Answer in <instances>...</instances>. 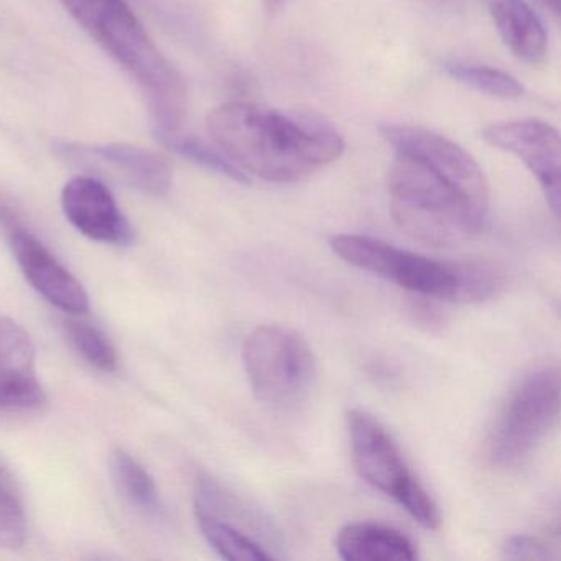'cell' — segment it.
I'll return each instance as SVG.
<instances>
[{"label": "cell", "instance_id": "obj_9", "mask_svg": "<svg viewBox=\"0 0 561 561\" xmlns=\"http://www.w3.org/2000/svg\"><path fill=\"white\" fill-rule=\"evenodd\" d=\"M482 139L522 160L540 183L553 215H560L561 144L553 126L537 119L492 124L485 127Z\"/></svg>", "mask_w": 561, "mask_h": 561}, {"label": "cell", "instance_id": "obj_18", "mask_svg": "<svg viewBox=\"0 0 561 561\" xmlns=\"http://www.w3.org/2000/svg\"><path fill=\"white\" fill-rule=\"evenodd\" d=\"M445 71L459 83L499 100H517L524 94V87L512 75L497 68L465 64V61H448L445 64Z\"/></svg>", "mask_w": 561, "mask_h": 561}, {"label": "cell", "instance_id": "obj_7", "mask_svg": "<svg viewBox=\"0 0 561 561\" xmlns=\"http://www.w3.org/2000/svg\"><path fill=\"white\" fill-rule=\"evenodd\" d=\"M330 248L341 261L420 297L462 301L465 262L435 261L369 236L337 234Z\"/></svg>", "mask_w": 561, "mask_h": 561}, {"label": "cell", "instance_id": "obj_11", "mask_svg": "<svg viewBox=\"0 0 561 561\" xmlns=\"http://www.w3.org/2000/svg\"><path fill=\"white\" fill-rule=\"evenodd\" d=\"M11 248L22 274L45 300L65 313L84 314L90 311L87 288L35 236L15 228L11 232Z\"/></svg>", "mask_w": 561, "mask_h": 561}, {"label": "cell", "instance_id": "obj_14", "mask_svg": "<svg viewBox=\"0 0 561 561\" xmlns=\"http://www.w3.org/2000/svg\"><path fill=\"white\" fill-rule=\"evenodd\" d=\"M336 551L346 561H412L419 557L415 545L403 531L374 522L341 528Z\"/></svg>", "mask_w": 561, "mask_h": 561}, {"label": "cell", "instance_id": "obj_12", "mask_svg": "<svg viewBox=\"0 0 561 561\" xmlns=\"http://www.w3.org/2000/svg\"><path fill=\"white\" fill-rule=\"evenodd\" d=\"M44 402L31 334L12 318L0 317V410L34 409Z\"/></svg>", "mask_w": 561, "mask_h": 561}, {"label": "cell", "instance_id": "obj_20", "mask_svg": "<svg viewBox=\"0 0 561 561\" xmlns=\"http://www.w3.org/2000/svg\"><path fill=\"white\" fill-rule=\"evenodd\" d=\"M159 140L165 144L169 149H172L173 152L192 160V162L198 163V165L205 167V169L221 173V175L228 176V179L234 180V182H251V180H249L244 173L239 172L218 149L205 146V144L199 142L195 137L183 136L182 133H176L172 134V136L162 137V139Z\"/></svg>", "mask_w": 561, "mask_h": 561}, {"label": "cell", "instance_id": "obj_3", "mask_svg": "<svg viewBox=\"0 0 561 561\" xmlns=\"http://www.w3.org/2000/svg\"><path fill=\"white\" fill-rule=\"evenodd\" d=\"M71 18L136 81L159 139L182 130L186 116L185 81L163 57L126 0H61Z\"/></svg>", "mask_w": 561, "mask_h": 561}, {"label": "cell", "instance_id": "obj_5", "mask_svg": "<svg viewBox=\"0 0 561 561\" xmlns=\"http://www.w3.org/2000/svg\"><path fill=\"white\" fill-rule=\"evenodd\" d=\"M347 432L360 478L393 499L423 527L438 528L442 524L438 507L382 423L366 410L353 409L347 412Z\"/></svg>", "mask_w": 561, "mask_h": 561}, {"label": "cell", "instance_id": "obj_17", "mask_svg": "<svg viewBox=\"0 0 561 561\" xmlns=\"http://www.w3.org/2000/svg\"><path fill=\"white\" fill-rule=\"evenodd\" d=\"M199 530L216 553L225 560L231 561H262L274 560V554L262 547L254 538L244 531L231 527L226 522L218 520L211 515L195 512Z\"/></svg>", "mask_w": 561, "mask_h": 561}, {"label": "cell", "instance_id": "obj_15", "mask_svg": "<svg viewBox=\"0 0 561 561\" xmlns=\"http://www.w3.org/2000/svg\"><path fill=\"white\" fill-rule=\"evenodd\" d=\"M492 19L505 47L527 65L543 64L548 38L543 24L525 0H495Z\"/></svg>", "mask_w": 561, "mask_h": 561}, {"label": "cell", "instance_id": "obj_23", "mask_svg": "<svg viewBox=\"0 0 561 561\" xmlns=\"http://www.w3.org/2000/svg\"><path fill=\"white\" fill-rule=\"evenodd\" d=\"M264 2V8L267 9L268 12H275L278 8H280L282 2L284 0H262Z\"/></svg>", "mask_w": 561, "mask_h": 561}, {"label": "cell", "instance_id": "obj_24", "mask_svg": "<svg viewBox=\"0 0 561 561\" xmlns=\"http://www.w3.org/2000/svg\"><path fill=\"white\" fill-rule=\"evenodd\" d=\"M543 2L553 11L554 15H558V12H560V0H543Z\"/></svg>", "mask_w": 561, "mask_h": 561}, {"label": "cell", "instance_id": "obj_13", "mask_svg": "<svg viewBox=\"0 0 561 561\" xmlns=\"http://www.w3.org/2000/svg\"><path fill=\"white\" fill-rule=\"evenodd\" d=\"M195 512L211 515L218 520L226 522L231 527L244 531L249 537L267 548L274 558L280 557V538L277 528L271 518L255 507L248 504L244 499L232 494L231 491L219 484L215 479L203 478L198 482V491L195 497Z\"/></svg>", "mask_w": 561, "mask_h": 561}, {"label": "cell", "instance_id": "obj_22", "mask_svg": "<svg viewBox=\"0 0 561 561\" xmlns=\"http://www.w3.org/2000/svg\"><path fill=\"white\" fill-rule=\"evenodd\" d=\"M504 551L508 558H515V560H520V558L522 560L524 558L541 560V558L550 557L547 547L541 541L535 540L534 537H528V535H517V537L508 538L505 541Z\"/></svg>", "mask_w": 561, "mask_h": 561}, {"label": "cell", "instance_id": "obj_1", "mask_svg": "<svg viewBox=\"0 0 561 561\" xmlns=\"http://www.w3.org/2000/svg\"><path fill=\"white\" fill-rule=\"evenodd\" d=\"M379 130L396 150L387 190L397 226L433 248L478 236L488 216L489 186L472 156L423 127L382 124Z\"/></svg>", "mask_w": 561, "mask_h": 561}, {"label": "cell", "instance_id": "obj_6", "mask_svg": "<svg viewBox=\"0 0 561 561\" xmlns=\"http://www.w3.org/2000/svg\"><path fill=\"white\" fill-rule=\"evenodd\" d=\"M244 366L257 400L277 412L298 409L317 380V359L304 337L282 327H261L244 346Z\"/></svg>", "mask_w": 561, "mask_h": 561}, {"label": "cell", "instance_id": "obj_10", "mask_svg": "<svg viewBox=\"0 0 561 561\" xmlns=\"http://www.w3.org/2000/svg\"><path fill=\"white\" fill-rule=\"evenodd\" d=\"M65 216L77 231L103 244L130 245L133 226L107 186L94 176H75L61 193Z\"/></svg>", "mask_w": 561, "mask_h": 561}, {"label": "cell", "instance_id": "obj_19", "mask_svg": "<svg viewBox=\"0 0 561 561\" xmlns=\"http://www.w3.org/2000/svg\"><path fill=\"white\" fill-rule=\"evenodd\" d=\"M27 515L12 476L0 466V548L18 550L27 540Z\"/></svg>", "mask_w": 561, "mask_h": 561}, {"label": "cell", "instance_id": "obj_16", "mask_svg": "<svg viewBox=\"0 0 561 561\" xmlns=\"http://www.w3.org/2000/svg\"><path fill=\"white\" fill-rule=\"evenodd\" d=\"M111 476L119 494L146 517L157 518L162 515L156 481L146 468L123 448H116L111 455Z\"/></svg>", "mask_w": 561, "mask_h": 561}, {"label": "cell", "instance_id": "obj_21", "mask_svg": "<svg viewBox=\"0 0 561 561\" xmlns=\"http://www.w3.org/2000/svg\"><path fill=\"white\" fill-rule=\"evenodd\" d=\"M65 324L71 343L91 366L101 370L116 369V350L96 327L78 320H68Z\"/></svg>", "mask_w": 561, "mask_h": 561}, {"label": "cell", "instance_id": "obj_8", "mask_svg": "<svg viewBox=\"0 0 561 561\" xmlns=\"http://www.w3.org/2000/svg\"><path fill=\"white\" fill-rule=\"evenodd\" d=\"M58 153L75 165L116 180L144 195L163 196L172 188V165L165 157L127 144H60Z\"/></svg>", "mask_w": 561, "mask_h": 561}, {"label": "cell", "instance_id": "obj_2", "mask_svg": "<svg viewBox=\"0 0 561 561\" xmlns=\"http://www.w3.org/2000/svg\"><path fill=\"white\" fill-rule=\"evenodd\" d=\"M206 124L216 149L249 180L300 183L344 152L340 133L313 114L231 101L215 107Z\"/></svg>", "mask_w": 561, "mask_h": 561}, {"label": "cell", "instance_id": "obj_4", "mask_svg": "<svg viewBox=\"0 0 561 561\" xmlns=\"http://www.w3.org/2000/svg\"><path fill=\"white\" fill-rule=\"evenodd\" d=\"M560 413V367L543 364L512 389L489 436L488 453L499 469H517L531 458Z\"/></svg>", "mask_w": 561, "mask_h": 561}]
</instances>
